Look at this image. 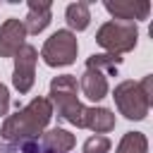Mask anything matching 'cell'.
I'll list each match as a JSON object with an SVG mask.
<instances>
[{
	"label": "cell",
	"mask_w": 153,
	"mask_h": 153,
	"mask_svg": "<svg viewBox=\"0 0 153 153\" xmlns=\"http://www.w3.org/2000/svg\"><path fill=\"white\" fill-rule=\"evenodd\" d=\"M53 120V105L45 96H36L24 108H19L14 115H7L0 127V139L7 143H24V141H38L41 134L48 129Z\"/></svg>",
	"instance_id": "obj_1"
},
{
	"label": "cell",
	"mask_w": 153,
	"mask_h": 153,
	"mask_svg": "<svg viewBox=\"0 0 153 153\" xmlns=\"http://www.w3.org/2000/svg\"><path fill=\"white\" fill-rule=\"evenodd\" d=\"M45 98L50 100L53 112L57 110V115L65 122L74 124L76 129H84L86 105L79 100V81H76L74 74H57V76H53Z\"/></svg>",
	"instance_id": "obj_2"
},
{
	"label": "cell",
	"mask_w": 153,
	"mask_h": 153,
	"mask_svg": "<svg viewBox=\"0 0 153 153\" xmlns=\"http://www.w3.org/2000/svg\"><path fill=\"white\" fill-rule=\"evenodd\" d=\"M96 43L110 53V55H124L131 53L139 43V26L131 22H117V19H108L105 24L98 26L96 31Z\"/></svg>",
	"instance_id": "obj_3"
},
{
	"label": "cell",
	"mask_w": 153,
	"mask_h": 153,
	"mask_svg": "<svg viewBox=\"0 0 153 153\" xmlns=\"http://www.w3.org/2000/svg\"><path fill=\"white\" fill-rule=\"evenodd\" d=\"M112 98H115L117 112H120L124 120H131V122L146 120V115H148V110H151V103H153V98L146 96V93L141 91L139 81H134V79L120 81V84L112 88Z\"/></svg>",
	"instance_id": "obj_4"
},
{
	"label": "cell",
	"mask_w": 153,
	"mask_h": 153,
	"mask_svg": "<svg viewBox=\"0 0 153 153\" xmlns=\"http://www.w3.org/2000/svg\"><path fill=\"white\" fill-rule=\"evenodd\" d=\"M76 55H79V41L76 33H72L69 29H57L45 38L41 48V57L48 67H69L74 65Z\"/></svg>",
	"instance_id": "obj_5"
},
{
	"label": "cell",
	"mask_w": 153,
	"mask_h": 153,
	"mask_svg": "<svg viewBox=\"0 0 153 153\" xmlns=\"http://www.w3.org/2000/svg\"><path fill=\"white\" fill-rule=\"evenodd\" d=\"M36 62H38V50L31 43H24L19 53L14 55V69H12V86L24 96L33 88L36 81Z\"/></svg>",
	"instance_id": "obj_6"
},
{
	"label": "cell",
	"mask_w": 153,
	"mask_h": 153,
	"mask_svg": "<svg viewBox=\"0 0 153 153\" xmlns=\"http://www.w3.org/2000/svg\"><path fill=\"white\" fill-rule=\"evenodd\" d=\"M103 7L108 10V14H112V19L131 22V24L148 19V12H151L148 0H105Z\"/></svg>",
	"instance_id": "obj_7"
},
{
	"label": "cell",
	"mask_w": 153,
	"mask_h": 153,
	"mask_svg": "<svg viewBox=\"0 0 153 153\" xmlns=\"http://www.w3.org/2000/svg\"><path fill=\"white\" fill-rule=\"evenodd\" d=\"M24 43H26L24 22L17 17L5 19L0 24V57H14Z\"/></svg>",
	"instance_id": "obj_8"
},
{
	"label": "cell",
	"mask_w": 153,
	"mask_h": 153,
	"mask_svg": "<svg viewBox=\"0 0 153 153\" xmlns=\"http://www.w3.org/2000/svg\"><path fill=\"white\" fill-rule=\"evenodd\" d=\"M29 12H26V19L24 22V29H26V36H38L48 29V24L53 22V5L48 0H29L26 2Z\"/></svg>",
	"instance_id": "obj_9"
},
{
	"label": "cell",
	"mask_w": 153,
	"mask_h": 153,
	"mask_svg": "<svg viewBox=\"0 0 153 153\" xmlns=\"http://www.w3.org/2000/svg\"><path fill=\"white\" fill-rule=\"evenodd\" d=\"M76 81H79V91L84 93V98H88V100H93V103L103 100V98L110 93L108 76H105L103 72H98V69L86 67V69H84V74H81Z\"/></svg>",
	"instance_id": "obj_10"
},
{
	"label": "cell",
	"mask_w": 153,
	"mask_h": 153,
	"mask_svg": "<svg viewBox=\"0 0 153 153\" xmlns=\"http://www.w3.org/2000/svg\"><path fill=\"white\" fill-rule=\"evenodd\" d=\"M117 124V117L110 108H103V105H93V108H86L84 112V129H91L93 134H108L112 131Z\"/></svg>",
	"instance_id": "obj_11"
},
{
	"label": "cell",
	"mask_w": 153,
	"mask_h": 153,
	"mask_svg": "<svg viewBox=\"0 0 153 153\" xmlns=\"http://www.w3.org/2000/svg\"><path fill=\"white\" fill-rule=\"evenodd\" d=\"M74 143H76L74 134L62 127H53L41 134V148L48 153H69L74 148Z\"/></svg>",
	"instance_id": "obj_12"
},
{
	"label": "cell",
	"mask_w": 153,
	"mask_h": 153,
	"mask_svg": "<svg viewBox=\"0 0 153 153\" xmlns=\"http://www.w3.org/2000/svg\"><path fill=\"white\" fill-rule=\"evenodd\" d=\"M65 22L69 26L72 33L76 31H86L88 24H91V10H88V2H69L65 7Z\"/></svg>",
	"instance_id": "obj_13"
},
{
	"label": "cell",
	"mask_w": 153,
	"mask_h": 153,
	"mask_svg": "<svg viewBox=\"0 0 153 153\" xmlns=\"http://www.w3.org/2000/svg\"><path fill=\"white\" fill-rule=\"evenodd\" d=\"M115 153H148V139H146V134L143 131H127L120 139Z\"/></svg>",
	"instance_id": "obj_14"
},
{
	"label": "cell",
	"mask_w": 153,
	"mask_h": 153,
	"mask_svg": "<svg viewBox=\"0 0 153 153\" xmlns=\"http://www.w3.org/2000/svg\"><path fill=\"white\" fill-rule=\"evenodd\" d=\"M120 65H122V57H120V55H110V53H93L91 57H86V67L98 69V72H103L105 76H108V74H115Z\"/></svg>",
	"instance_id": "obj_15"
},
{
	"label": "cell",
	"mask_w": 153,
	"mask_h": 153,
	"mask_svg": "<svg viewBox=\"0 0 153 153\" xmlns=\"http://www.w3.org/2000/svg\"><path fill=\"white\" fill-rule=\"evenodd\" d=\"M110 148H112V141L108 139V136H103V134H93V136H88L86 141H84V153H110Z\"/></svg>",
	"instance_id": "obj_16"
},
{
	"label": "cell",
	"mask_w": 153,
	"mask_h": 153,
	"mask_svg": "<svg viewBox=\"0 0 153 153\" xmlns=\"http://www.w3.org/2000/svg\"><path fill=\"white\" fill-rule=\"evenodd\" d=\"M10 112V88L0 84V117H7Z\"/></svg>",
	"instance_id": "obj_17"
},
{
	"label": "cell",
	"mask_w": 153,
	"mask_h": 153,
	"mask_svg": "<svg viewBox=\"0 0 153 153\" xmlns=\"http://www.w3.org/2000/svg\"><path fill=\"white\" fill-rule=\"evenodd\" d=\"M0 151H2V148H0Z\"/></svg>",
	"instance_id": "obj_18"
}]
</instances>
